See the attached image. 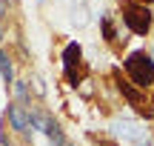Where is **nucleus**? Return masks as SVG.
Here are the masks:
<instances>
[{"label":"nucleus","mask_w":154,"mask_h":146,"mask_svg":"<svg viewBox=\"0 0 154 146\" xmlns=\"http://www.w3.org/2000/svg\"><path fill=\"white\" fill-rule=\"evenodd\" d=\"M123 72L137 89H154V55L146 49H134L123 57Z\"/></svg>","instance_id":"1"},{"label":"nucleus","mask_w":154,"mask_h":146,"mask_svg":"<svg viewBox=\"0 0 154 146\" xmlns=\"http://www.w3.org/2000/svg\"><path fill=\"white\" fill-rule=\"evenodd\" d=\"M120 20H123V26H126L131 34H137V37H149L151 29H154V11H151V6L126 0V3L120 6Z\"/></svg>","instance_id":"2"},{"label":"nucleus","mask_w":154,"mask_h":146,"mask_svg":"<svg viewBox=\"0 0 154 146\" xmlns=\"http://www.w3.org/2000/svg\"><path fill=\"white\" fill-rule=\"evenodd\" d=\"M109 129L114 132L120 141H126L131 146H151V132L146 129V126H140L137 120H131V118H114L109 123Z\"/></svg>","instance_id":"3"},{"label":"nucleus","mask_w":154,"mask_h":146,"mask_svg":"<svg viewBox=\"0 0 154 146\" xmlns=\"http://www.w3.org/2000/svg\"><path fill=\"white\" fill-rule=\"evenodd\" d=\"M60 60H63V75H66L69 86H80L83 83V72H86V63H83V46L77 43V40L66 43Z\"/></svg>","instance_id":"4"},{"label":"nucleus","mask_w":154,"mask_h":146,"mask_svg":"<svg viewBox=\"0 0 154 146\" xmlns=\"http://www.w3.org/2000/svg\"><path fill=\"white\" fill-rule=\"evenodd\" d=\"M114 83H117V92L126 97L128 106H134L140 115H146V118H151V115H154L151 109H149L151 103H149V97H146V92H143V89H137V86H134L128 78H123L120 69H114Z\"/></svg>","instance_id":"5"},{"label":"nucleus","mask_w":154,"mask_h":146,"mask_svg":"<svg viewBox=\"0 0 154 146\" xmlns=\"http://www.w3.org/2000/svg\"><path fill=\"white\" fill-rule=\"evenodd\" d=\"M6 120H9V126L17 132V135H32V115H29V106H23V103L11 100L9 106H6Z\"/></svg>","instance_id":"6"},{"label":"nucleus","mask_w":154,"mask_h":146,"mask_svg":"<svg viewBox=\"0 0 154 146\" xmlns=\"http://www.w3.org/2000/svg\"><path fill=\"white\" fill-rule=\"evenodd\" d=\"M0 78L6 86H14V63H11V55L3 49H0Z\"/></svg>","instance_id":"7"},{"label":"nucleus","mask_w":154,"mask_h":146,"mask_svg":"<svg viewBox=\"0 0 154 146\" xmlns=\"http://www.w3.org/2000/svg\"><path fill=\"white\" fill-rule=\"evenodd\" d=\"M100 29H103V40H106V43H120V34H117V29H114L111 14H103V17H100Z\"/></svg>","instance_id":"8"},{"label":"nucleus","mask_w":154,"mask_h":146,"mask_svg":"<svg viewBox=\"0 0 154 146\" xmlns=\"http://www.w3.org/2000/svg\"><path fill=\"white\" fill-rule=\"evenodd\" d=\"M14 97H17V103H23V106L29 103V83L26 80H14Z\"/></svg>","instance_id":"9"},{"label":"nucleus","mask_w":154,"mask_h":146,"mask_svg":"<svg viewBox=\"0 0 154 146\" xmlns=\"http://www.w3.org/2000/svg\"><path fill=\"white\" fill-rule=\"evenodd\" d=\"M6 37V32H3V11H0V40Z\"/></svg>","instance_id":"10"},{"label":"nucleus","mask_w":154,"mask_h":146,"mask_svg":"<svg viewBox=\"0 0 154 146\" xmlns=\"http://www.w3.org/2000/svg\"><path fill=\"white\" fill-rule=\"evenodd\" d=\"M134 3H143V6H151L154 0H134Z\"/></svg>","instance_id":"11"},{"label":"nucleus","mask_w":154,"mask_h":146,"mask_svg":"<svg viewBox=\"0 0 154 146\" xmlns=\"http://www.w3.org/2000/svg\"><path fill=\"white\" fill-rule=\"evenodd\" d=\"M3 3H6V6H11V3H14V0H3Z\"/></svg>","instance_id":"12"},{"label":"nucleus","mask_w":154,"mask_h":146,"mask_svg":"<svg viewBox=\"0 0 154 146\" xmlns=\"http://www.w3.org/2000/svg\"><path fill=\"white\" fill-rule=\"evenodd\" d=\"M37 3H46V0H37Z\"/></svg>","instance_id":"13"},{"label":"nucleus","mask_w":154,"mask_h":146,"mask_svg":"<svg viewBox=\"0 0 154 146\" xmlns=\"http://www.w3.org/2000/svg\"><path fill=\"white\" fill-rule=\"evenodd\" d=\"M151 55H154V49H151Z\"/></svg>","instance_id":"14"}]
</instances>
